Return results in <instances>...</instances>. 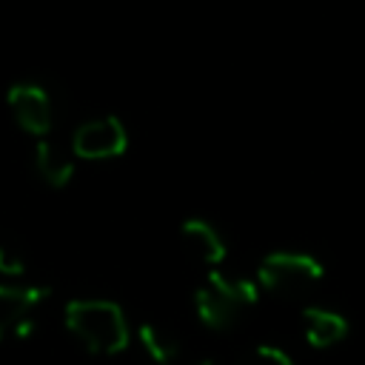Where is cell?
I'll return each mask as SVG.
<instances>
[{"mask_svg": "<svg viewBox=\"0 0 365 365\" xmlns=\"http://www.w3.org/2000/svg\"><path fill=\"white\" fill-rule=\"evenodd\" d=\"M194 305H197V314L202 319V325L214 328V331H225L231 328L237 319H240V305L231 302L225 294H220L217 288L211 285H202L197 294H194Z\"/></svg>", "mask_w": 365, "mask_h": 365, "instance_id": "obj_9", "label": "cell"}, {"mask_svg": "<svg viewBox=\"0 0 365 365\" xmlns=\"http://www.w3.org/2000/svg\"><path fill=\"white\" fill-rule=\"evenodd\" d=\"M180 242L188 251V257H194L205 265H220L225 259V240L220 237V231L211 222H205L200 217H191L180 225Z\"/></svg>", "mask_w": 365, "mask_h": 365, "instance_id": "obj_6", "label": "cell"}, {"mask_svg": "<svg viewBox=\"0 0 365 365\" xmlns=\"http://www.w3.org/2000/svg\"><path fill=\"white\" fill-rule=\"evenodd\" d=\"M197 365H217V362H214V359H208V356H205V359H200V362H197Z\"/></svg>", "mask_w": 365, "mask_h": 365, "instance_id": "obj_14", "label": "cell"}, {"mask_svg": "<svg viewBox=\"0 0 365 365\" xmlns=\"http://www.w3.org/2000/svg\"><path fill=\"white\" fill-rule=\"evenodd\" d=\"M34 171L43 177L46 185L51 188H63L71 182L74 177V154L66 151L57 140L43 137L34 145Z\"/></svg>", "mask_w": 365, "mask_h": 365, "instance_id": "obj_7", "label": "cell"}, {"mask_svg": "<svg viewBox=\"0 0 365 365\" xmlns=\"http://www.w3.org/2000/svg\"><path fill=\"white\" fill-rule=\"evenodd\" d=\"M325 277V268L317 257L299 251H271L259 262L257 282L274 297L282 299H302L314 291Z\"/></svg>", "mask_w": 365, "mask_h": 365, "instance_id": "obj_2", "label": "cell"}, {"mask_svg": "<svg viewBox=\"0 0 365 365\" xmlns=\"http://www.w3.org/2000/svg\"><path fill=\"white\" fill-rule=\"evenodd\" d=\"M51 291L46 285H0V342L31 319V311L46 302Z\"/></svg>", "mask_w": 365, "mask_h": 365, "instance_id": "obj_5", "label": "cell"}, {"mask_svg": "<svg viewBox=\"0 0 365 365\" xmlns=\"http://www.w3.org/2000/svg\"><path fill=\"white\" fill-rule=\"evenodd\" d=\"M208 285L217 288L220 294H225L240 308H248V305H254L259 299V282L248 279V277H231V274H222V271H211L208 274Z\"/></svg>", "mask_w": 365, "mask_h": 365, "instance_id": "obj_11", "label": "cell"}, {"mask_svg": "<svg viewBox=\"0 0 365 365\" xmlns=\"http://www.w3.org/2000/svg\"><path fill=\"white\" fill-rule=\"evenodd\" d=\"M140 345L154 365H174V359L180 356V339L160 325H143Z\"/></svg>", "mask_w": 365, "mask_h": 365, "instance_id": "obj_10", "label": "cell"}, {"mask_svg": "<svg viewBox=\"0 0 365 365\" xmlns=\"http://www.w3.org/2000/svg\"><path fill=\"white\" fill-rule=\"evenodd\" d=\"M26 271V259L20 254V248L9 240H0V274H9V277H20Z\"/></svg>", "mask_w": 365, "mask_h": 365, "instance_id": "obj_13", "label": "cell"}, {"mask_svg": "<svg viewBox=\"0 0 365 365\" xmlns=\"http://www.w3.org/2000/svg\"><path fill=\"white\" fill-rule=\"evenodd\" d=\"M66 328L71 336L97 356L120 354L128 345V322L111 299H71L66 305Z\"/></svg>", "mask_w": 365, "mask_h": 365, "instance_id": "obj_1", "label": "cell"}, {"mask_svg": "<svg viewBox=\"0 0 365 365\" xmlns=\"http://www.w3.org/2000/svg\"><path fill=\"white\" fill-rule=\"evenodd\" d=\"M302 322H305V339L314 348H331L348 334V319L334 308L308 305L302 308Z\"/></svg>", "mask_w": 365, "mask_h": 365, "instance_id": "obj_8", "label": "cell"}, {"mask_svg": "<svg viewBox=\"0 0 365 365\" xmlns=\"http://www.w3.org/2000/svg\"><path fill=\"white\" fill-rule=\"evenodd\" d=\"M240 365H294V362H291V356L285 351H279L274 345H259V348L248 351L240 359Z\"/></svg>", "mask_w": 365, "mask_h": 365, "instance_id": "obj_12", "label": "cell"}, {"mask_svg": "<svg viewBox=\"0 0 365 365\" xmlns=\"http://www.w3.org/2000/svg\"><path fill=\"white\" fill-rule=\"evenodd\" d=\"M6 100H9V108L23 131L37 134V137L51 134L54 117H57V103H54V94L43 83H34V80L14 83L6 94Z\"/></svg>", "mask_w": 365, "mask_h": 365, "instance_id": "obj_3", "label": "cell"}, {"mask_svg": "<svg viewBox=\"0 0 365 365\" xmlns=\"http://www.w3.org/2000/svg\"><path fill=\"white\" fill-rule=\"evenodd\" d=\"M128 148V134L120 117L106 114L83 123L71 137V154L83 160H111Z\"/></svg>", "mask_w": 365, "mask_h": 365, "instance_id": "obj_4", "label": "cell"}]
</instances>
